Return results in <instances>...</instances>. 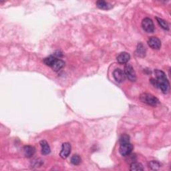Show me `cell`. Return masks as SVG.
<instances>
[{"instance_id": "4fadbf2b", "label": "cell", "mask_w": 171, "mask_h": 171, "mask_svg": "<svg viewBox=\"0 0 171 171\" xmlns=\"http://www.w3.org/2000/svg\"><path fill=\"white\" fill-rule=\"evenodd\" d=\"M65 66V62L60 59H57V60L55 62V63L52 66V68L55 72H58V71L60 70L62 68Z\"/></svg>"}, {"instance_id": "5b68a950", "label": "cell", "mask_w": 171, "mask_h": 171, "mask_svg": "<svg viewBox=\"0 0 171 171\" xmlns=\"http://www.w3.org/2000/svg\"><path fill=\"white\" fill-rule=\"evenodd\" d=\"M133 150V146L130 143L120 144L119 148V152L122 156H126L130 155Z\"/></svg>"}, {"instance_id": "e0dca14e", "label": "cell", "mask_w": 171, "mask_h": 171, "mask_svg": "<svg viewBox=\"0 0 171 171\" xmlns=\"http://www.w3.org/2000/svg\"><path fill=\"white\" fill-rule=\"evenodd\" d=\"M156 19L157 20V22L158 23V24L160 25V27L163 29V30H166V31L169 30V26L168 23L166 22L165 20H164L162 18H157V17L156 18Z\"/></svg>"}, {"instance_id": "7a4b0ae2", "label": "cell", "mask_w": 171, "mask_h": 171, "mask_svg": "<svg viewBox=\"0 0 171 171\" xmlns=\"http://www.w3.org/2000/svg\"><path fill=\"white\" fill-rule=\"evenodd\" d=\"M140 99L143 103L147 104L150 106H156L158 104H159V100H158V99L151 94H147V93L143 94L142 95H140Z\"/></svg>"}, {"instance_id": "9c48e42d", "label": "cell", "mask_w": 171, "mask_h": 171, "mask_svg": "<svg viewBox=\"0 0 171 171\" xmlns=\"http://www.w3.org/2000/svg\"><path fill=\"white\" fill-rule=\"evenodd\" d=\"M130 54L127 52H124L119 53V55L116 58V60H117V62L120 64H124L127 63L129 60H130Z\"/></svg>"}, {"instance_id": "52a82bcc", "label": "cell", "mask_w": 171, "mask_h": 171, "mask_svg": "<svg viewBox=\"0 0 171 171\" xmlns=\"http://www.w3.org/2000/svg\"><path fill=\"white\" fill-rule=\"evenodd\" d=\"M148 45L154 49H159L161 47V41L156 37H151L148 40Z\"/></svg>"}, {"instance_id": "277c9868", "label": "cell", "mask_w": 171, "mask_h": 171, "mask_svg": "<svg viewBox=\"0 0 171 171\" xmlns=\"http://www.w3.org/2000/svg\"><path fill=\"white\" fill-rule=\"evenodd\" d=\"M142 27L147 33H152L154 31V25L151 19L146 18L142 21Z\"/></svg>"}, {"instance_id": "6da1fadb", "label": "cell", "mask_w": 171, "mask_h": 171, "mask_svg": "<svg viewBox=\"0 0 171 171\" xmlns=\"http://www.w3.org/2000/svg\"><path fill=\"white\" fill-rule=\"evenodd\" d=\"M156 75V81L158 88H160L162 93L168 94L170 91V83L163 71L160 70H154Z\"/></svg>"}, {"instance_id": "3957f363", "label": "cell", "mask_w": 171, "mask_h": 171, "mask_svg": "<svg viewBox=\"0 0 171 171\" xmlns=\"http://www.w3.org/2000/svg\"><path fill=\"white\" fill-rule=\"evenodd\" d=\"M124 72L125 76L130 82H135L136 80V72L130 64H126L124 66Z\"/></svg>"}, {"instance_id": "2e32d148", "label": "cell", "mask_w": 171, "mask_h": 171, "mask_svg": "<svg viewBox=\"0 0 171 171\" xmlns=\"http://www.w3.org/2000/svg\"><path fill=\"white\" fill-rule=\"evenodd\" d=\"M130 170L132 171H139V170H143L144 168L142 164L139 163V162H133L130 166Z\"/></svg>"}, {"instance_id": "d6986e66", "label": "cell", "mask_w": 171, "mask_h": 171, "mask_svg": "<svg viewBox=\"0 0 171 171\" xmlns=\"http://www.w3.org/2000/svg\"><path fill=\"white\" fill-rule=\"evenodd\" d=\"M81 162V158L78 154H75L71 158V163L74 165H78Z\"/></svg>"}, {"instance_id": "ac0fdd59", "label": "cell", "mask_w": 171, "mask_h": 171, "mask_svg": "<svg viewBox=\"0 0 171 171\" xmlns=\"http://www.w3.org/2000/svg\"><path fill=\"white\" fill-rule=\"evenodd\" d=\"M148 166L151 170H158L160 169V164L158 161L152 160L148 163Z\"/></svg>"}, {"instance_id": "7c38bea8", "label": "cell", "mask_w": 171, "mask_h": 171, "mask_svg": "<svg viewBox=\"0 0 171 171\" xmlns=\"http://www.w3.org/2000/svg\"><path fill=\"white\" fill-rule=\"evenodd\" d=\"M40 146L41 147V154L44 155H47L51 152V149L48 143L45 140L40 141Z\"/></svg>"}, {"instance_id": "ba28073f", "label": "cell", "mask_w": 171, "mask_h": 171, "mask_svg": "<svg viewBox=\"0 0 171 171\" xmlns=\"http://www.w3.org/2000/svg\"><path fill=\"white\" fill-rule=\"evenodd\" d=\"M113 77L114 80L118 83L123 82L125 80V79H126L124 71L120 68L114 70L113 72Z\"/></svg>"}, {"instance_id": "9a60e30c", "label": "cell", "mask_w": 171, "mask_h": 171, "mask_svg": "<svg viewBox=\"0 0 171 171\" xmlns=\"http://www.w3.org/2000/svg\"><path fill=\"white\" fill-rule=\"evenodd\" d=\"M136 53L138 56L144 57L146 55V49L144 46V45L142 43H139L138 44L137 49H136Z\"/></svg>"}, {"instance_id": "5bb4252c", "label": "cell", "mask_w": 171, "mask_h": 171, "mask_svg": "<svg viewBox=\"0 0 171 171\" xmlns=\"http://www.w3.org/2000/svg\"><path fill=\"white\" fill-rule=\"evenodd\" d=\"M57 57L55 56H49L47 58H45L44 59V63L46 65L49 66V67L52 68V66L53 65V64L55 63V62L57 60Z\"/></svg>"}, {"instance_id": "8fae6325", "label": "cell", "mask_w": 171, "mask_h": 171, "mask_svg": "<svg viewBox=\"0 0 171 171\" xmlns=\"http://www.w3.org/2000/svg\"><path fill=\"white\" fill-rule=\"evenodd\" d=\"M96 6L99 8V9L104 10H110L112 7V6L110 3L106 2V1H103V0H99V1H97Z\"/></svg>"}, {"instance_id": "ffe728a7", "label": "cell", "mask_w": 171, "mask_h": 171, "mask_svg": "<svg viewBox=\"0 0 171 171\" xmlns=\"http://www.w3.org/2000/svg\"><path fill=\"white\" fill-rule=\"evenodd\" d=\"M130 143V136L128 135L124 134L122 135L120 138V144H126Z\"/></svg>"}, {"instance_id": "30bf717a", "label": "cell", "mask_w": 171, "mask_h": 171, "mask_svg": "<svg viewBox=\"0 0 171 171\" xmlns=\"http://www.w3.org/2000/svg\"><path fill=\"white\" fill-rule=\"evenodd\" d=\"M24 154L25 156L27 158H31L33 156V155L35 154L36 152V149L34 147H32V146L30 145H27L25 146L24 147Z\"/></svg>"}, {"instance_id": "8992f818", "label": "cell", "mask_w": 171, "mask_h": 171, "mask_svg": "<svg viewBox=\"0 0 171 171\" xmlns=\"http://www.w3.org/2000/svg\"><path fill=\"white\" fill-rule=\"evenodd\" d=\"M71 145L68 143H64L62 144V149L60 153V156L63 159H65L68 156L70 155V154L71 152Z\"/></svg>"}]
</instances>
